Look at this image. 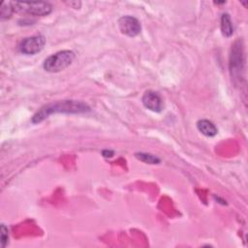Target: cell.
Here are the masks:
<instances>
[{
  "mask_svg": "<svg viewBox=\"0 0 248 248\" xmlns=\"http://www.w3.org/2000/svg\"><path fill=\"white\" fill-rule=\"evenodd\" d=\"M141 102L143 106L148 108L149 110L155 111V112H160L163 109V100L159 93L155 91L148 90L144 92Z\"/></svg>",
  "mask_w": 248,
  "mask_h": 248,
  "instance_id": "obj_7",
  "label": "cell"
},
{
  "mask_svg": "<svg viewBox=\"0 0 248 248\" xmlns=\"http://www.w3.org/2000/svg\"><path fill=\"white\" fill-rule=\"evenodd\" d=\"M221 31L225 37H230L233 33V25L229 14H223L221 16Z\"/></svg>",
  "mask_w": 248,
  "mask_h": 248,
  "instance_id": "obj_9",
  "label": "cell"
},
{
  "mask_svg": "<svg viewBox=\"0 0 248 248\" xmlns=\"http://www.w3.org/2000/svg\"><path fill=\"white\" fill-rule=\"evenodd\" d=\"M135 156L140 160L141 162H144L146 164H159L160 163V159L150 153H144V152H140V153H136Z\"/></svg>",
  "mask_w": 248,
  "mask_h": 248,
  "instance_id": "obj_10",
  "label": "cell"
},
{
  "mask_svg": "<svg viewBox=\"0 0 248 248\" xmlns=\"http://www.w3.org/2000/svg\"><path fill=\"white\" fill-rule=\"evenodd\" d=\"M0 237H1V245L2 247H5L6 244L8 243L9 234H8V229L4 224H2L0 228Z\"/></svg>",
  "mask_w": 248,
  "mask_h": 248,
  "instance_id": "obj_12",
  "label": "cell"
},
{
  "mask_svg": "<svg viewBox=\"0 0 248 248\" xmlns=\"http://www.w3.org/2000/svg\"><path fill=\"white\" fill-rule=\"evenodd\" d=\"M75 57L76 54L72 50H60L46 58L43 67L46 72L58 73L69 67Z\"/></svg>",
  "mask_w": 248,
  "mask_h": 248,
  "instance_id": "obj_2",
  "label": "cell"
},
{
  "mask_svg": "<svg viewBox=\"0 0 248 248\" xmlns=\"http://www.w3.org/2000/svg\"><path fill=\"white\" fill-rule=\"evenodd\" d=\"M89 110V107L79 101L75 100H65L52 104H48L43 107L40 110H38L34 116L32 117L33 123H39L43 121L49 114L55 112H63V113H80Z\"/></svg>",
  "mask_w": 248,
  "mask_h": 248,
  "instance_id": "obj_1",
  "label": "cell"
},
{
  "mask_svg": "<svg viewBox=\"0 0 248 248\" xmlns=\"http://www.w3.org/2000/svg\"><path fill=\"white\" fill-rule=\"evenodd\" d=\"M15 11L35 16H45L52 12V6L48 2H11Z\"/></svg>",
  "mask_w": 248,
  "mask_h": 248,
  "instance_id": "obj_3",
  "label": "cell"
},
{
  "mask_svg": "<svg viewBox=\"0 0 248 248\" xmlns=\"http://www.w3.org/2000/svg\"><path fill=\"white\" fill-rule=\"evenodd\" d=\"M197 128L202 135L206 137H214L218 133L216 126L207 119L199 120L197 122Z\"/></svg>",
  "mask_w": 248,
  "mask_h": 248,
  "instance_id": "obj_8",
  "label": "cell"
},
{
  "mask_svg": "<svg viewBox=\"0 0 248 248\" xmlns=\"http://www.w3.org/2000/svg\"><path fill=\"white\" fill-rule=\"evenodd\" d=\"M102 154H103V156H105V157H112V156H113V151H112V150H108V149H106V150H103Z\"/></svg>",
  "mask_w": 248,
  "mask_h": 248,
  "instance_id": "obj_13",
  "label": "cell"
},
{
  "mask_svg": "<svg viewBox=\"0 0 248 248\" xmlns=\"http://www.w3.org/2000/svg\"><path fill=\"white\" fill-rule=\"evenodd\" d=\"M46 44V38L43 35H34L31 37L24 38L19 46V51L26 55H34L40 52Z\"/></svg>",
  "mask_w": 248,
  "mask_h": 248,
  "instance_id": "obj_5",
  "label": "cell"
},
{
  "mask_svg": "<svg viewBox=\"0 0 248 248\" xmlns=\"http://www.w3.org/2000/svg\"><path fill=\"white\" fill-rule=\"evenodd\" d=\"M14 8L11 2H3L1 5V10H0V16L2 19H6L9 18L13 12H14Z\"/></svg>",
  "mask_w": 248,
  "mask_h": 248,
  "instance_id": "obj_11",
  "label": "cell"
},
{
  "mask_svg": "<svg viewBox=\"0 0 248 248\" xmlns=\"http://www.w3.org/2000/svg\"><path fill=\"white\" fill-rule=\"evenodd\" d=\"M232 51L230 55V71L232 78L240 79L241 71H243L244 59H243V47L241 41L237 40L232 46Z\"/></svg>",
  "mask_w": 248,
  "mask_h": 248,
  "instance_id": "obj_4",
  "label": "cell"
},
{
  "mask_svg": "<svg viewBox=\"0 0 248 248\" xmlns=\"http://www.w3.org/2000/svg\"><path fill=\"white\" fill-rule=\"evenodd\" d=\"M118 27L122 34L129 37H135L141 30L140 22L132 16H123L118 19Z\"/></svg>",
  "mask_w": 248,
  "mask_h": 248,
  "instance_id": "obj_6",
  "label": "cell"
}]
</instances>
